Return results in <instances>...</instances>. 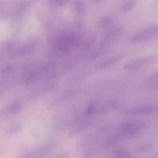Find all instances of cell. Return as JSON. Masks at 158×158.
<instances>
[{"label":"cell","mask_w":158,"mask_h":158,"mask_svg":"<svg viewBox=\"0 0 158 158\" xmlns=\"http://www.w3.org/2000/svg\"><path fill=\"white\" fill-rule=\"evenodd\" d=\"M158 27L157 25H151L144 27L138 30L129 39V42L131 44H136L144 42L157 35Z\"/></svg>","instance_id":"obj_1"},{"label":"cell","mask_w":158,"mask_h":158,"mask_svg":"<svg viewBox=\"0 0 158 158\" xmlns=\"http://www.w3.org/2000/svg\"><path fill=\"white\" fill-rule=\"evenodd\" d=\"M123 31V28L121 26L115 27L110 30L102 40L101 44L104 46L109 45L113 42L117 41L122 35Z\"/></svg>","instance_id":"obj_2"},{"label":"cell","mask_w":158,"mask_h":158,"mask_svg":"<svg viewBox=\"0 0 158 158\" xmlns=\"http://www.w3.org/2000/svg\"><path fill=\"white\" fill-rule=\"evenodd\" d=\"M77 40V36L74 33H69L62 37L56 44L57 50L64 51L70 48Z\"/></svg>","instance_id":"obj_3"},{"label":"cell","mask_w":158,"mask_h":158,"mask_svg":"<svg viewBox=\"0 0 158 158\" xmlns=\"http://www.w3.org/2000/svg\"><path fill=\"white\" fill-rule=\"evenodd\" d=\"M20 109L19 101L13 102L0 110V120H5L15 115Z\"/></svg>","instance_id":"obj_4"},{"label":"cell","mask_w":158,"mask_h":158,"mask_svg":"<svg viewBox=\"0 0 158 158\" xmlns=\"http://www.w3.org/2000/svg\"><path fill=\"white\" fill-rule=\"evenodd\" d=\"M136 4V0H127L122 6V11L127 12L132 10Z\"/></svg>","instance_id":"obj_5"},{"label":"cell","mask_w":158,"mask_h":158,"mask_svg":"<svg viewBox=\"0 0 158 158\" xmlns=\"http://www.w3.org/2000/svg\"><path fill=\"white\" fill-rule=\"evenodd\" d=\"M112 23V17L111 16H106L101 20L99 22V27L101 28H106L110 27Z\"/></svg>","instance_id":"obj_6"},{"label":"cell","mask_w":158,"mask_h":158,"mask_svg":"<svg viewBox=\"0 0 158 158\" xmlns=\"http://www.w3.org/2000/svg\"><path fill=\"white\" fill-rule=\"evenodd\" d=\"M75 9L78 13L83 14L85 10L84 4L81 1H80L76 2L75 4Z\"/></svg>","instance_id":"obj_7"},{"label":"cell","mask_w":158,"mask_h":158,"mask_svg":"<svg viewBox=\"0 0 158 158\" xmlns=\"http://www.w3.org/2000/svg\"><path fill=\"white\" fill-rule=\"evenodd\" d=\"M118 60H119V57H118V56H117V57H110V58L106 59V60H104L102 63V65H108L115 63Z\"/></svg>","instance_id":"obj_8"},{"label":"cell","mask_w":158,"mask_h":158,"mask_svg":"<svg viewBox=\"0 0 158 158\" xmlns=\"http://www.w3.org/2000/svg\"><path fill=\"white\" fill-rule=\"evenodd\" d=\"M20 128V126L19 125H14L12 127H11L10 128H9V130H7V135H14L15 133H16Z\"/></svg>","instance_id":"obj_9"},{"label":"cell","mask_w":158,"mask_h":158,"mask_svg":"<svg viewBox=\"0 0 158 158\" xmlns=\"http://www.w3.org/2000/svg\"><path fill=\"white\" fill-rule=\"evenodd\" d=\"M68 0H53L54 2L57 4V5H60V6H62L64 4H65L67 2Z\"/></svg>","instance_id":"obj_10"}]
</instances>
